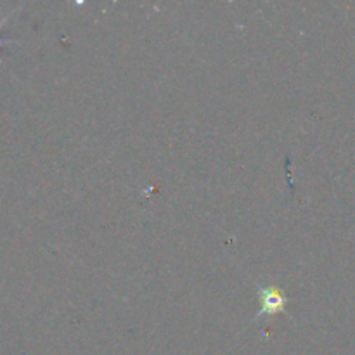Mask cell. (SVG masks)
<instances>
[{"mask_svg": "<svg viewBox=\"0 0 355 355\" xmlns=\"http://www.w3.org/2000/svg\"><path fill=\"white\" fill-rule=\"evenodd\" d=\"M3 21H6V19H2V21H0V26H2V24H3ZM0 44H2V40H0Z\"/></svg>", "mask_w": 355, "mask_h": 355, "instance_id": "obj_2", "label": "cell"}, {"mask_svg": "<svg viewBox=\"0 0 355 355\" xmlns=\"http://www.w3.org/2000/svg\"><path fill=\"white\" fill-rule=\"evenodd\" d=\"M259 298H260V311L257 312L255 319H260L262 315H276V314H286L290 315L286 309V298L283 297L277 288H259ZM291 318V315H290Z\"/></svg>", "mask_w": 355, "mask_h": 355, "instance_id": "obj_1", "label": "cell"}]
</instances>
